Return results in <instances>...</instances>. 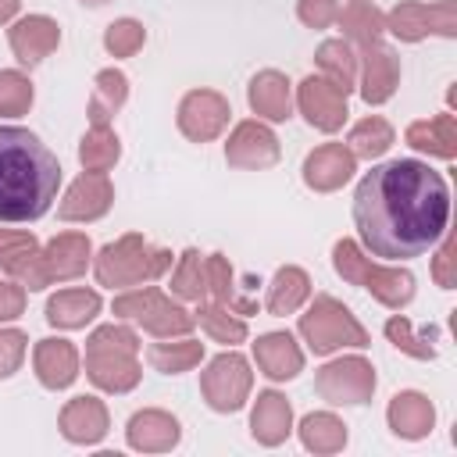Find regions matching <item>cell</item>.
Instances as JSON below:
<instances>
[{"mask_svg": "<svg viewBox=\"0 0 457 457\" xmlns=\"http://www.w3.org/2000/svg\"><path fill=\"white\" fill-rule=\"evenodd\" d=\"M450 221V189L425 161L396 157L371 168L353 193V225L382 261H407L436 246Z\"/></svg>", "mask_w": 457, "mask_h": 457, "instance_id": "1", "label": "cell"}, {"mask_svg": "<svg viewBox=\"0 0 457 457\" xmlns=\"http://www.w3.org/2000/svg\"><path fill=\"white\" fill-rule=\"evenodd\" d=\"M61 186L57 157L36 132L0 125V221H36L50 211Z\"/></svg>", "mask_w": 457, "mask_h": 457, "instance_id": "2", "label": "cell"}, {"mask_svg": "<svg viewBox=\"0 0 457 457\" xmlns=\"http://www.w3.org/2000/svg\"><path fill=\"white\" fill-rule=\"evenodd\" d=\"M171 253L164 250H150L139 236H125L111 246H104L100 261H96V278L104 286H129L139 278H154L168 268Z\"/></svg>", "mask_w": 457, "mask_h": 457, "instance_id": "3", "label": "cell"}, {"mask_svg": "<svg viewBox=\"0 0 457 457\" xmlns=\"http://www.w3.org/2000/svg\"><path fill=\"white\" fill-rule=\"evenodd\" d=\"M136 350V336L125 328H100L89 339V375L104 389H129L136 382V361L129 353Z\"/></svg>", "mask_w": 457, "mask_h": 457, "instance_id": "4", "label": "cell"}, {"mask_svg": "<svg viewBox=\"0 0 457 457\" xmlns=\"http://www.w3.org/2000/svg\"><path fill=\"white\" fill-rule=\"evenodd\" d=\"M300 332L307 336V343H311L318 353H328V350H336V346H343V343L364 346V339H368L364 328L350 318V311L339 307V303L328 300V296L314 300L311 314H303V321H300Z\"/></svg>", "mask_w": 457, "mask_h": 457, "instance_id": "5", "label": "cell"}, {"mask_svg": "<svg viewBox=\"0 0 457 457\" xmlns=\"http://www.w3.org/2000/svg\"><path fill=\"white\" fill-rule=\"evenodd\" d=\"M336 268L339 275L353 278V282H364L378 300L386 303H407L411 293H414V278L407 271H382V268H368V261L357 253V246L350 239L336 243Z\"/></svg>", "mask_w": 457, "mask_h": 457, "instance_id": "6", "label": "cell"}, {"mask_svg": "<svg viewBox=\"0 0 457 457\" xmlns=\"http://www.w3.org/2000/svg\"><path fill=\"white\" fill-rule=\"evenodd\" d=\"M114 311L125 314V318H139L146 328H154V332H161V336H168V332H189V325H193V318H189L182 307L168 303L157 289L129 293V296L114 300Z\"/></svg>", "mask_w": 457, "mask_h": 457, "instance_id": "7", "label": "cell"}, {"mask_svg": "<svg viewBox=\"0 0 457 457\" xmlns=\"http://www.w3.org/2000/svg\"><path fill=\"white\" fill-rule=\"evenodd\" d=\"M246 386H250V371H246V361L236 353L218 357L204 375V389L211 396V407L218 411H236L243 403Z\"/></svg>", "mask_w": 457, "mask_h": 457, "instance_id": "8", "label": "cell"}, {"mask_svg": "<svg viewBox=\"0 0 457 457\" xmlns=\"http://www.w3.org/2000/svg\"><path fill=\"white\" fill-rule=\"evenodd\" d=\"M300 107H303V114H307L311 125L332 132L346 118V93L336 82H325V79H314L311 75L300 86Z\"/></svg>", "mask_w": 457, "mask_h": 457, "instance_id": "9", "label": "cell"}, {"mask_svg": "<svg viewBox=\"0 0 457 457\" xmlns=\"http://www.w3.org/2000/svg\"><path fill=\"white\" fill-rule=\"evenodd\" d=\"M225 118H228V104L218 93H207V89L189 93L182 100V107H179V125H182V132L189 139H211V136H218V129L225 125Z\"/></svg>", "mask_w": 457, "mask_h": 457, "instance_id": "10", "label": "cell"}, {"mask_svg": "<svg viewBox=\"0 0 457 457\" xmlns=\"http://www.w3.org/2000/svg\"><path fill=\"white\" fill-rule=\"evenodd\" d=\"M371 368L364 361H339V364H328L318 378L321 393L325 396H336V403H357L368 389H371Z\"/></svg>", "mask_w": 457, "mask_h": 457, "instance_id": "11", "label": "cell"}, {"mask_svg": "<svg viewBox=\"0 0 457 457\" xmlns=\"http://www.w3.org/2000/svg\"><path fill=\"white\" fill-rule=\"evenodd\" d=\"M228 161L232 164H243V168H261V164H271L278 157V146H275V136L264 129V125H239L236 136L228 139Z\"/></svg>", "mask_w": 457, "mask_h": 457, "instance_id": "12", "label": "cell"}, {"mask_svg": "<svg viewBox=\"0 0 457 457\" xmlns=\"http://www.w3.org/2000/svg\"><path fill=\"white\" fill-rule=\"evenodd\" d=\"M0 268L21 275L29 289H43L46 282L43 264H36V239L25 232H0Z\"/></svg>", "mask_w": 457, "mask_h": 457, "instance_id": "13", "label": "cell"}, {"mask_svg": "<svg viewBox=\"0 0 457 457\" xmlns=\"http://www.w3.org/2000/svg\"><path fill=\"white\" fill-rule=\"evenodd\" d=\"M57 39H61L57 25L50 18H43V14H32V18H25V21H18L11 29V46L25 64H36L39 57H46L57 46Z\"/></svg>", "mask_w": 457, "mask_h": 457, "instance_id": "14", "label": "cell"}, {"mask_svg": "<svg viewBox=\"0 0 457 457\" xmlns=\"http://www.w3.org/2000/svg\"><path fill=\"white\" fill-rule=\"evenodd\" d=\"M350 171H353V157H350L339 143L314 150V154L307 157V164H303V175H307V182H311L314 189H336L339 182L350 179Z\"/></svg>", "mask_w": 457, "mask_h": 457, "instance_id": "15", "label": "cell"}, {"mask_svg": "<svg viewBox=\"0 0 457 457\" xmlns=\"http://www.w3.org/2000/svg\"><path fill=\"white\" fill-rule=\"evenodd\" d=\"M107 204H111V186H107V179H104L100 171H89V175H82V179L71 186L68 200L61 204V214H64V218H96V214L107 211Z\"/></svg>", "mask_w": 457, "mask_h": 457, "instance_id": "16", "label": "cell"}, {"mask_svg": "<svg viewBox=\"0 0 457 457\" xmlns=\"http://www.w3.org/2000/svg\"><path fill=\"white\" fill-rule=\"evenodd\" d=\"M86 257H89V243H86V236H57L50 246H46V253L39 257L43 261V275L50 278V275H57V278H68V275H79L82 268H86Z\"/></svg>", "mask_w": 457, "mask_h": 457, "instance_id": "17", "label": "cell"}, {"mask_svg": "<svg viewBox=\"0 0 457 457\" xmlns=\"http://www.w3.org/2000/svg\"><path fill=\"white\" fill-rule=\"evenodd\" d=\"M250 107L271 121L289 118V82L278 71H261L250 82Z\"/></svg>", "mask_w": 457, "mask_h": 457, "instance_id": "18", "label": "cell"}, {"mask_svg": "<svg viewBox=\"0 0 457 457\" xmlns=\"http://www.w3.org/2000/svg\"><path fill=\"white\" fill-rule=\"evenodd\" d=\"M253 350H257L264 375H271V378H293L300 371V350L293 346V339L286 332H271V336L257 339Z\"/></svg>", "mask_w": 457, "mask_h": 457, "instance_id": "19", "label": "cell"}, {"mask_svg": "<svg viewBox=\"0 0 457 457\" xmlns=\"http://www.w3.org/2000/svg\"><path fill=\"white\" fill-rule=\"evenodd\" d=\"M36 368L46 386H68L75 378V350L64 339H43L36 346Z\"/></svg>", "mask_w": 457, "mask_h": 457, "instance_id": "20", "label": "cell"}, {"mask_svg": "<svg viewBox=\"0 0 457 457\" xmlns=\"http://www.w3.org/2000/svg\"><path fill=\"white\" fill-rule=\"evenodd\" d=\"M96 311H100V296H96V293H86V289L57 293V296L46 303V318H50L54 325H64V328L86 325Z\"/></svg>", "mask_w": 457, "mask_h": 457, "instance_id": "21", "label": "cell"}, {"mask_svg": "<svg viewBox=\"0 0 457 457\" xmlns=\"http://www.w3.org/2000/svg\"><path fill=\"white\" fill-rule=\"evenodd\" d=\"M286 428H289V403L278 393H261L253 411V436H261L264 443H278Z\"/></svg>", "mask_w": 457, "mask_h": 457, "instance_id": "22", "label": "cell"}, {"mask_svg": "<svg viewBox=\"0 0 457 457\" xmlns=\"http://www.w3.org/2000/svg\"><path fill=\"white\" fill-rule=\"evenodd\" d=\"M64 432L71 439H100L104 436V407L89 396H79L68 411H64Z\"/></svg>", "mask_w": 457, "mask_h": 457, "instance_id": "23", "label": "cell"}, {"mask_svg": "<svg viewBox=\"0 0 457 457\" xmlns=\"http://www.w3.org/2000/svg\"><path fill=\"white\" fill-rule=\"evenodd\" d=\"M396 82V64L386 50H368V68H364V100L368 104H382L393 93Z\"/></svg>", "mask_w": 457, "mask_h": 457, "instance_id": "24", "label": "cell"}, {"mask_svg": "<svg viewBox=\"0 0 457 457\" xmlns=\"http://www.w3.org/2000/svg\"><path fill=\"white\" fill-rule=\"evenodd\" d=\"M125 100V75L121 71H100L96 75V89H93V125L100 129L107 121V114H114V107H121Z\"/></svg>", "mask_w": 457, "mask_h": 457, "instance_id": "25", "label": "cell"}, {"mask_svg": "<svg viewBox=\"0 0 457 457\" xmlns=\"http://www.w3.org/2000/svg\"><path fill=\"white\" fill-rule=\"evenodd\" d=\"M307 296V275L300 268H282L271 282V296H268V307L271 314H286L293 311L300 300Z\"/></svg>", "mask_w": 457, "mask_h": 457, "instance_id": "26", "label": "cell"}, {"mask_svg": "<svg viewBox=\"0 0 457 457\" xmlns=\"http://www.w3.org/2000/svg\"><path fill=\"white\" fill-rule=\"evenodd\" d=\"M389 418H393L396 432L418 436V432H425V428H428V421H432V407H428L418 393H403V396H396V403H393Z\"/></svg>", "mask_w": 457, "mask_h": 457, "instance_id": "27", "label": "cell"}, {"mask_svg": "<svg viewBox=\"0 0 457 457\" xmlns=\"http://www.w3.org/2000/svg\"><path fill=\"white\" fill-rule=\"evenodd\" d=\"M407 139L418 150H432V154L453 157V125H450V118H439L432 125H411Z\"/></svg>", "mask_w": 457, "mask_h": 457, "instance_id": "28", "label": "cell"}, {"mask_svg": "<svg viewBox=\"0 0 457 457\" xmlns=\"http://www.w3.org/2000/svg\"><path fill=\"white\" fill-rule=\"evenodd\" d=\"M82 164L89 168V171H104V168H111L114 161H118V136H111L104 125L100 129H93L86 139H82Z\"/></svg>", "mask_w": 457, "mask_h": 457, "instance_id": "29", "label": "cell"}, {"mask_svg": "<svg viewBox=\"0 0 457 457\" xmlns=\"http://www.w3.org/2000/svg\"><path fill=\"white\" fill-rule=\"evenodd\" d=\"M350 143H353V154L375 157V154H382V150L393 143V132H389V125H386L382 118H368V121H361V125L350 132Z\"/></svg>", "mask_w": 457, "mask_h": 457, "instance_id": "30", "label": "cell"}, {"mask_svg": "<svg viewBox=\"0 0 457 457\" xmlns=\"http://www.w3.org/2000/svg\"><path fill=\"white\" fill-rule=\"evenodd\" d=\"M318 64L332 75V82L346 93L350 89V82H353V57H350V50L343 46V43H325L321 50H318Z\"/></svg>", "mask_w": 457, "mask_h": 457, "instance_id": "31", "label": "cell"}, {"mask_svg": "<svg viewBox=\"0 0 457 457\" xmlns=\"http://www.w3.org/2000/svg\"><path fill=\"white\" fill-rule=\"evenodd\" d=\"M32 104V86L18 71H0V114H21Z\"/></svg>", "mask_w": 457, "mask_h": 457, "instance_id": "32", "label": "cell"}, {"mask_svg": "<svg viewBox=\"0 0 457 457\" xmlns=\"http://www.w3.org/2000/svg\"><path fill=\"white\" fill-rule=\"evenodd\" d=\"M175 293L189 296V300H200L207 293V271H204V264H200V257L193 250L182 257V264L175 271Z\"/></svg>", "mask_w": 457, "mask_h": 457, "instance_id": "33", "label": "cell"}, {"mask_svg": "<svg viewBox=\"0 0 457 457\" xmlns=\"http://www.w3.org/2000/svg\"><path fill=\"white\" fill-rule=\"evenodd\" d=\"M436 11H428V7H418V4H403V7H396L393 14H389V29L396 32V36H403V39H418L421 32H428V18H432Z\"/></svg>", "mask_w": 457, "mask_h": 457, "instance_id": "34", "label": "cell"}, {"mask_svg": "<svg viewBox=\"0 0 457 457\" xmlns=\"http://www.w3.org/2000/svg\"><path fill=\"white\" fill-rule=\"evenodd\" d=\"M104 43H107V50H111V54H118V57H129V54H132V50L143 43V25H139V21H132V18H125V21H114V25L107 29Z\"/></svg>", "mask_w": 457, "mask_h": 457, "instance_id": "35", "label": "cell"}, {"mask_svg": "<svg viewBox=\"0 0 457 457\" xmlns=\"http://www.w3.org/2000/svg\"><path fill=\"white\" fill-rule=\"evenodd\" d=\"M343 25L350 29V36H357L361 43H375V36H378V14H375V7H368V4H353L346 14H343Z\"/></svg>", "mask_w": 457, "mask_h": 457, "instance_id": "36", "label": "cell"}, {"mask_svg": "<svg viewBox=\"0 0 457 457\" xmlns=\"http://www.w3.org/2000/svg\"><path fill=\"white\" fill-rule=\"evenodd\" d=\"M196 357H200V346H196V343H186V346H154V350H150V361H154L161 371H182V368H189Z\"/></svg>", "mask_w": 457, "mask_h": 457, "instance_id": "37", "label": "cell"}, {"mask_svg": "<svg viewBox=\"0 0 457 457\" xmlns=\"http://www.w3.org/2000/svg\"><path fill=\"white\" fill-rule=\"evenodd\" d=\"M200 321L207 325V332L211 336H218L221 343H239L243 336H246V325L243 321H232L225 311H218V307H207V311H200Z\"/></svg>", "mask_w": 457, "mask_h": 457, "instance_id": "38", "label": "cell"}, {"mask_svg": "<svg viewBox=\"0 0 457 457\" xmlns=\"http://www.w3.org/2000/svg\"><path fill=\"white\" fill-rule=\"evenodd\" d=\"M25 336L21 332H0V375H11V368L21 361Z\"/></svg>", "mask_w": 457, "mask_h": 457, "instance_id": "39", "label": "cell"}, {"mask_svg": "<svg viewBox=\"0 0 457 457\" xmlns=\"http://www.w3.org/2000/svg\"><path fill=\"white\" fill-rule=\"evenodd\" d=\"M300 18L314 29H321L336 18V0H300Z\"/></svg>", "mask_w": 457, "mask_h": 457, "instance_id": "40", "label": "cell"}, {"mask_svg": "<svg viewBox=\"0 0 457 457\" xmlns=\"http://www.w3.org/2000/svg\"><path fill=\"white\" fill-rule=\"evenodd\" d=\"M21 303H25L21 289H18V286H11V282H0V321H4V318L21 314Z\"/></svg>", "mask_w": 457, "mask_h": 457, "instance_id": "41", "label": "cell"}, {"mask_svg": "<svg viewBox=\"0 0 457 457\" xmlns=\"http://www.w3.org/2000/svg\"><path fill=\"white\" fill-rule=\"evenodd\" d=\"M14 11H18V0H0V21H4V18H11Z\"/></svg>", "mask_w": 457, "mask_h": 457, "instance_id": "42", "label": "cell"}, {"mask_svg": "<svg viewBox=\"0 0 457 457\" xmlns=\"http://www.w3.org/2000/svg\"><path fill=\"white\" fill-rule=\"evenodd\" d=\"M82 4H93V7H96V4H104V0H82Z\"/></svg>", "mask_w": 457, "mask_h": 457, "instance_id": "43", "label": "cell"}]
</instances>
